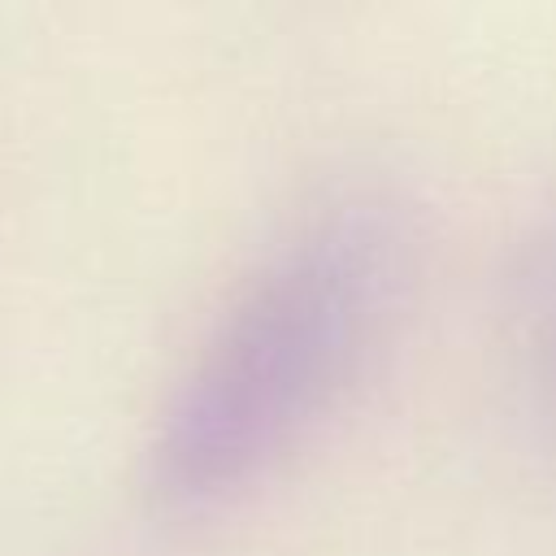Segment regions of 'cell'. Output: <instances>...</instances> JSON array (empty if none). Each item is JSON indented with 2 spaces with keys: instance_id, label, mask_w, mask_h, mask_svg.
Returning <instances> with one entry per match:
<instances>
[{
  "instance_id": "6da1fadb",
  "label": "cell",
  "mask_w": 556,
  "mask_h": 556,
  "mask_svg": "<svg viewBox=\"0 0 556 556\" xmlns=\"http://www.w3.org/2000/svg\"><path fill=\"white\" fill-rule=\"evenodd\" d=\"M391 287V235L343 213L304 235L235 308L169 413L156 465L178 500L265 469L352 374Z\"/></svg>"
}]
</instances>
